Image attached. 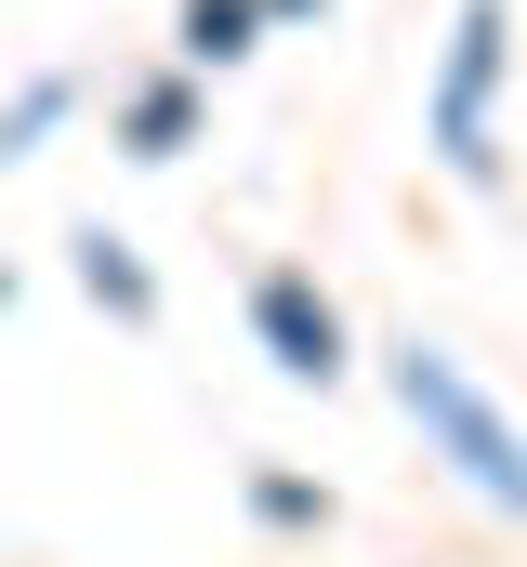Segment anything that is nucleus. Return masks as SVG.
I'll list each match as a JSON object with an SVG mask.
<instances>
[{"mask_svg": "<svg viewBox=\"0 0 527 567\" xmlns=\"http://www.w3.org/2000/svg\"><path fill=\"white\" fill-rule=\"evenodd\" d=\"M132 145L172 158V145H185V93H145V106H132Z\"/></svg>", "mask_w": 527, "mask_h": 567, "instance_id": "obj_6", "label": "nucleus"}, {"mask_svg": "<svg viewBox=\"0 0 527 567\" xmlns=\"http://www.w3.org/2000/svg\"><path fill=\"white\" fill-rule=\"evenodd\" d=\"M395 396H409V423L435 435V449H448V462H462V475H475L502 515H527V449L502 435V410H488V396H475V383H462L435 343H409V357H395Z\"/></svg>", "mask_w": 527, "mask_h": 567, "instance_id": "obj_1", "label": "nucleus"}, {"mask_svg": "<svg viewBox=\"0 0 527 567\" xmlns=\"http://www.w3.org/2000/svg\"><path fill=\"white\" fill-rule=\"evenodd\" d=\"M185 53H198V66L251 53V0H185Z\"/></svg>", "mask_w": 527, "mask_h": 567, "instance_id": "obj_4", "label": "nucleus"}, {"mask_svg": "<svg viewBox=\"0 0 527 567\" xmlns=\"http://www.w3.org/2000/svg\"><path fill=\"white\" fill-rule=\"evenodd\" d=\"M80 278L106 290V303H120V317H145V303H158V290H145V265H132L120 238H80Z\"/></svg>", "mask_w": 527, "mask_h": 567, "instance_id": "obj_5", "label": "nucleus"}, {"mask_svg": "<svg viewBox=\"0 0 527 567\" xmlns=\"http://www.w3.org/2000/svg\"><path fill=\"white\" fill-rule=\"evenodd\" d=\"M488 80H502V13L475 0L462 13V53H448V106H435V145L462 172H488Z\"/></svg>", "mask_w": 527, "mask_h": 567, "instance_id": "obj_2", "label": "nucleus"}, {"mask_svg": "<svg viewBox=\"0 0 527 567\" xmlns=\"http://www.w3.org/2000/svg\"><path fill=\"white\" fill-rule=\"evenodd\" d=\"M251 330L277 343V370H303V383H330V370H343V317H330L303 278H264V290H251Z\"/></svg>", "mask_w": 527, "mask_h": 567, "instance_id": "obj_3", "label": "nucleus"}]
</instances>
